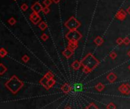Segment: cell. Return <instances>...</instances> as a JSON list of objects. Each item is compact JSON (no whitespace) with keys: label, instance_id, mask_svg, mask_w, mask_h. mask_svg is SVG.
I'll return each instance as SVG.
<instances>
[{"label":"cell","instance_id":"6da1fadb","mask_svg":"<svg viewBox=\"0 0 130 109\" xmlns=\"http://www.w3.org/2000/svg\"><path fill=\"white\" fill-rule=\"evenodd\" d=\"M81 66L83 67V72L86 74L92 72L100 64V61L96 58L91 53H88L81 60Z\"/></svg>","mask_w":130,"mask_h":109},{"label":"cell","instance_id":"7a4b0ae2","mask_svg":"<svg viewBox=\"0 0 130 109\" xmlns=\"http://www.w3.org/2000/svg\"><path fill=\"white\" fill-rule=\"evenodd\" d=\"M24 85V83L18 79V77L15 75L12 76L8 81L5 83V86L13 94L16 95Z\"/></svg>","mask_w":130,"mask_h":109},{"label":"cell","instance_id":"3957f363","mask_svg":"<svg viewBox=\"0 0 130 109\" xmlns=\"http://www.w3.org/2000/svg\"><path fill=\"white\" fill-rule=\"evenodd\" d=\"M81 25V22L75 18V17L72 16L68 18L65 22V27L67 28L69 31L71 30H78V28Z\"/></svg>","mask_w":130,"mask_h":109},{"label":"cell","instance_id":"277c9868","mask_svg":"<svg viewBox=\"0 0 130 109\" xmlns=\"http://www.w3.org/2000/svg\"><path fill=\"white\" fill-rule=\"evenodd\" d=\"M65 37L68 41L78 42L79 40L82 38V35H81V33L78 30H71L66 34Z\"/></svg>","mask_w":130,"mask_h":109},{"label":"cell","instance_id":"5b68a950","mask_svg":"<svg viewBox=\"0 0 130 109\" xmlns=\"http://www.w3.org/2000/svg\"><path fill=\"white\" fill-rule=\"evenodd\" d=\"M30 21L33 24H38L41 22V17L39 15V13L37 12H32L30 15Z\"/></svg>","mask_w":130,"mask_h":109},{"label":"cell","instance_id":"8992f818","mask_svg":"<svg viewBox=\"0 0 130 109\" xmlns=\"http://www.w3.org/2000/svg\"><path fill=\"white\" fill-rule=\"evenodd\" d=\"M118 90L122 94L128 95L130 94V85L128 83H123L119 86Z\"/></svg>","mask_w":130,"mask_h":109},{"label":"cell","instance_id":"52a82bcc","mask_svg":"<svg viewBox=\"0 0 130 109\" xmlns=\"http://www.w3.org/2000/svg\"><path fill=\"white\" fill-rule=\"evenodd\" d=\"M126 15H127V12L126 11H125L123 9H119L117 13L116 14V18H117L119 21H124L126 18Z\"/></svg>","mask_w":130,"mask_h":109},{"label":"cell","instance_id":"ba28073f","mask_svg":"<svg viewBox=\"0 0 130 109\" xmlns=\"http://www.w3.org/2000/svg\"><path fill=\"white\" fill-rule=\"evenodd\" d=\"M43 6L39 2H34L32 5H31V10L33 12H37V13H40V12H42L43 10Z\"/></svg>","mask_w":130,"mask_h":109},{"label":"cell","instance_id":"9c48e42d","mask_svg":"<svg viewBox=\"0 0 130 109\" xmlns=\"http://www.w3.org/2000/svg\"><path fill=\"white\" fill-rule=\"evenodd\" d=\"M74 52L72 50H71L70 48H68V47H67V48H65L63 51V55L66 58V59H69L71 58L73 55H74Z\"/></svg>","mask_w":130,"mask_h":109},{"label":"cell","instance_id":"30bf717a","mask_svg":"<svg viewBox=\"0 0 130 109\" xmlns=\"http://www.w3.org/2000/svg\"><path fill=\"white\" fill-rule=\"evenodd\" d=\"M107 81L109 82V83H113L116 82V80L117 79V76H116V75L111 72V73H109L107 74Z\"/></svg>","mask_w":130,"mask_h":109},{"label":"cell","instance_id":"8fae6325","mask_svg":"<svg viewBox=\"0 0 130 109\" xmlns=\"http://www.w3.org/2000/svg\"><path fill=\"white\" fill-rule=\"evenodd\" d=\"M60 88H61L62 92H63V93H65V94H68V93L71 92V90H72V86H71L70 84L65 83V84H63V85L61 86Z\"/></svg>","mask_w":130,"mask_h":109},{"label":"cell","instance_id":"7c38bea8","mask_svg":"<svg viewBox=\"0 0 130 109\" xmlns=\"http://www.w3.org/2000/svg\"><path fill=\"white\" fill-rule=\"evenodd\" d=\"M78 42L77 41H68V47L70 48L71 50H72L73 51H75L78 48Z\"/></svg>","mask_w":130,"mask_h":109},{"label":"cell","instance_id":"4fadbf2b","mask_svg":"<svg viewBox=\"0 0 130 109\" xmlns=\"http://www.w3.org/2000/svg\"><path fill=\"white\" fill-rule=\"evenodd\" d=\"M81 66H81V61H78V60H75L74 62L72 63V69L75 70H78Z\"/></svg>","mask_w":130,"mask_h":109},{"label":"cell","instance_id":"5bb4252c","mask_svg":"<svg viewBox=\"0 0 130 109\" xmlns=\"http://www.w3.org/2000/svg\"><path fill=\"white\" fill-rule=\"evenodd\" d=\"M104 39H103L101 37H100V36H98V37H96L94 39V43L97 45V46H98V47H100V46H101L103 44H104Z\"/></svg>","mask_w":130,"mask_h":109},{"label":"cell","instance_id":"9a60e30c","mask_svg":"<svg viewBox=\"0 0 130 109\" xmlns=\"http://www.w3.org/2000/svg\"><path fill=\"white\" fill-rule=\"evenodd\" d=\"M49 81V79H48L47 78H46L45 76H43L42 79H41L40 80V84L41 85H43L46 89H47V82Z\"/></svg>","mask_w":130,"mask_h":109},{"label":"cell","instance_id":"2e32d148","mask_svg":"<svg viewBox=\"0 0 130 109\" xmlns=\"http://www.w3.org/2000/svg\"><path fill=\"white\" fill-rule=\"evenodd\" d=\"M55 84H56V80L54 79V78L50 79L47 82V90L50 89V88H53L55 85Z\"/></svg>","mask_w":130,"mask_h":109},{"label":"cell","instance_id":"e0dca14e","mask_svg":"<svg viewBox=\"0 0 130 109\" xmlns=\"http://www.w3.org/2000/svg\"><path fill=\"white\" fill-rule=\"evenodd\" d=\"M104 88H105V85L101 83H98L97 85H95V89L98 90V92H102Z\"/></svg>","mask_w":130,"mask_h":109},{"label":"cell","instance_id":"ac0fdd59","mask_svg":"<svg viewBox=\"0 0 130 109\" xmlns=\"http://www.w3.org/2000/svg\"><path fill=\"white\" fill-rule=\"evenodd\" d=\"M38 27L41 30V31H45L46 28H47V24L46 22H40L39 24H38Z\"/></svg>","mask_w":130,"mask_h":109},{"label":"cell","instance_id":"d6986e66","mask_svg":"<svg viewBox=\"0 0 130 109\" xmlns=\"http://www.w3.org/2000/svg\"><path fill=\"white\" fill-rule=\"evenodd\" d=\"M0 69H1V70H0V75H1V76L4 75V73H6L7 70H8L7 67L3 63H0Z\"/></svg>","mask_w":130,"mask_h":109},{"label":"cell","instance_id":"ffe728a7","mask_svg":"<svg viewBox=\"0 0 130 109\" xmlns=\"http://www.w3.org/2000/svg\"><path fill=\"white\" fill-rule=\"evenodd\" d=\"M7 55H8V51H7L5 48H3V47H2V48L0 49V57H1L2 58H4Z\"/></svg>","mask_w":130,"mask_h":109},{"label":"cell","instance_id":"44dd1931","mask_svg":"<svg viewBox=\"0 0 130 109\" xmlns=\"http://www.w3.org/2000/svg\"><path fill=\"white\" fill-rule=\"evenodd\" d=\"M85 109H100V108L94 103H91V104H89Z\"/></svg>","mask_w":130,"mask_h":109},{"label":"cell","instance_id":"7402d4cb","mask_svg":"<svg viewBox=\"0 0 130 109\" xmlns=\"http://www.w3.org/2000/svg\"><path fill=\"white\" fill-rule=\"evenodd\" d=\"M8 22H9V24H10V25H15V24H16V22H17V21H16V19L15 18H10L9 20H8Z\"/></svg>","mask_w":130,"mask_h":109},{"label":"cell","instance_id":"603a6c76","mask_svg":"<svg viewBox=\"0 0 130 109\" xmlns=\"http://www.w3.org/2000/svg\"><path fill=\"white\" fill-rule=\"evenodd\" d=\"M107 109H116V106L113 102H109V103L107 105Z\"/></svg>","mask_w":130,"mask_h":109},{"label":"cell","instance_id":"cb8c5ba5","mask_svg":"<svg viewBox=\"0 0 130 109\" xmlns=\"http://www.w3.org/2000/svg\"><path fill=\"white\" fill-rule=\"evenodd\" d=\"M53 1L52 0H43V5L46 7H49V6L52 4Z\"/></svg>","mask_w":130,"mask_h":109},{"label":"cell","instance_id":"d4e9b609","mask_svg":"<svg viewBox=\"0 0 130 109\" xmlns=\"http://www.w3.org/2000/svg\"><path fill=\"white\" fill-rule=\"evenodd\" d=\"M22 60L23 61L24 63H27V62H28V61L30 60V57L27 56V55H24V56L22 57Z\"/></svg>","mask_w":130,"mask_h":109},{"label":"cell","instance_id":"484cf974","mask_svg":"<svg viewBox=\"0 0 130 109\" xmlns=\"http://www.w3.org/2000/svg\"><path fill=\"white\" fill-rule=\"evenodd\" d=\"M116 57H117V54H116V53L115 51H112L109 53V57H110L112 60H115L116 58Z\"/></svg>","mask_w":130,"mask_h":109},{"label":"cell","instance_id":"4316f807","mask_svg":"<svg viewBox=\"0 0 130 109\" xmlns=\"http://www.w3.org/2000/svg\"><path fill=\"white\" fill-rule=\"evenodd\" d=\"M116 43L118 45H122L124 44V42H123V38L122 37H118L117 39L116 40Z\"/></svg>","mask_w":130,"mask_h":109},{"label":"cell","instance_id":"83f0119b","mask_svg":"<svg viewBox=\"0 0 130 109\" xmlns=\"http://www.w3.org/2000/svg\"><path fill=\"white\" fill-rule=\"evenodd\" d=\"M21 9H22L23 12L27 11V9H28V5H27V4H26V3H24L22 5V6H21Z\"/></svg>","mask_w":130,"mask_h":109},{"label":"cell","instance_id":"f1b7e54d","mask_svg":"<svg viewBox=\"0 0 130 109\" xmlns=\"http://www.w3.org/2000/svg\"><path fill=\"white\" fill-rule=\"evenodd\" d=\"M42 12H43V14L47 15V14H49V13L50 12V8H49V7H46V6H45V7L43 9Z\"/></svg>","mask_w":130,"mask_h":109},{"label":"cell","instance_id":"f546056e","mask_svg":"<svg viewBox=\"0 0 130 109\" xmlns=\"http://www.w3.org/2000/svg\"><path fill=\"white\" fill-rule=\"evenodd\" d=\"M40 38L42 39L43 41H46V40L49 39V36H48L46 34H43L42 35H41V37H40Z\"/></svg>","mask_w":130,"mask_h":109},{"label":"cell","instance_id":"4dcf8cb0","mask_svg":"<svg viewBox=\"0 0 130 109\" xmlns=\"http://www.w3.org/2000/svg\"><path fill=\"white\" fill-rule=\"evenodd\" d=\"M123 42H124L125 45H129L130 44V39L128 37H126L123 38Z\"/></svg>","mask_w":130,"mask_h":109},{"label":"cell","instance_id":"1f68e13d","mask_svg":"<svg viewBox=\"0 0 130 109\" xmlns=\"http://www.w3.org/2000/svg\"><path fill=\"white\" fill-rule=\"evenodd\" d=\"M52 1H53V2H54V3L58 4V3H59V2H61V0H52Z\"/></svg>","mask_w":130,"mask_h":109},{"label":"cell","instance_id":"d6a6232c","mask_svg":"<svg viewBox=\"0 0 130 109\" xmlns=\"http://www.w3.org/2000/svg\"><path fill=\"white\" fill-rule=\"evenodd\" d=\"M126 12H127V14H129V15H130V6H129V7L126 9Z\"/></svg>","mask_w":130,"mask_h":109},{"label":"cell","instance_id":"836d02e7","mask_svg":"<svg viewBox=\"0 0 130 109\" xmlns=\"http://www.w3.org/2000/svg\"><path fill=\"white\" fill-rule=\"evenodd\" d=\"M65 109H72V108H71L69 105H67V106L65 108Z\"/></svg>","mask_w":130,"mask_h":109},{"label":"cell","instance_id":"e575fe53","mask_svg":"<svg viewBox=\"0 0 130 109\" xmlns=\"http://www.w3.org/2000/svg\"><path fill=\"white\" fill-rule=\"evenodd\" d=\"M127 55H128V56H129V57H130V50H129L128 51V53H127Z\"/></svg>","mask_w":130,"mask_h":109},{"label":"cell","instance_id":"d590c367","mask_svg":"<svg viewBox=\"0 0 130 109\" xmlns=\"http://www.w3.org/2000/svg\"><path fill=\"white\" fill-rule=\"evenodd\" d=\"M128 69H129V71H130V65H129V66H128Z\"/></svg>","mask_w":130,"mask_h":109},{"label":"cell","instance_id":"8d00e7d4","mask_svg":"<svg viewBox=\"0 0 130 109\" xmlns=\"http://www.w3.org/2000/svg\"><path fill=\"white\" fill-rule=\"evenodd\" d=\"M15 1H17V0H15Z\"/></svg>","mask_w":130,"mask_h":109}]
</instances>
